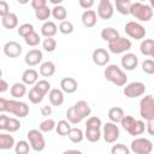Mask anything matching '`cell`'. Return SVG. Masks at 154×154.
<instances>
[{"label":"cell","mask_w":154,"mask_h":154,"mask_svg":"<svg viewBox=\"0 0 154 154\" xmlns=\"http://www.w3.org/2000/svg\"><path fill=\"white\" fill-rule=\"evenodd\" d=\"M103 76L108 82H111L112 84H114L117 87H123L128 83L126 73L116 64L107 65V67L103 71Z\"/></svg>","instance_id":"obj_1"},{"label":"cell","mask_w":154,"mask_h":154,"mask_svg":"<svg viewBox=\"0 0 154 154\" xmlns=\"http://www.w3.org/2000/svg\"><path fill=\"white\" fill-rule=\"evenodd\" d=\"M129 14H131L140 22H149L153 18L154 12L150 5H147L141 1H136V2H131Z\"/></svg>","instance_id":"obj_2"},{"label":"cell","mask_w":154,"mask_h":154,"mask_svg":"<svg viewBox=\"0 0 154 154\" xmlns=\"http://www.w3.org/2000/svg\"><path fill=\"white\" fill-rule=\"evenodd\" d=\"M30 148L34 152H42L46 148V141L43 137V132L38 129H31L26 134Z\"/></svg>","instance_id":"obj_3"},{"label":"cell","mask_w":154,"mask_h":154,"mask_svg":"<svg viewBox=\"0 0 154 154\" xmlns=\"http://www.w3.org/2000/svg\"><path fill=\"white\" fill-rule=\"evenodd\" d=\"M131 41L129 38H125L123 36H118L114 40L108 42V51L113 54H123L131 49Z\"/></svg>","instance_id":"obj_4"},{"label":"cell","mask_w":154,"mask_h":154,"mask_svg":"<svg viewBox=\"0 0 154 154\" xmlns=\"http://www.w3.org/2000/svg\"><path fill=\"white\" fill-rule=\"evenodd\" d=\"M140 116L144 120L154 119V97L152 94L143 96L140 101Z\"/></svg>","instance_id":"obj_5"},{"label":"cell","mask_w":154,"mask_h":154,"mask_svg":"<svg viewBox=\"0 0 154 154\" xmlns=\"http://www.w3.org/2000/svg\"><path fill=\"white\" fill-rule=\"evenodd\" d=\"M130 150L135 154H150L153 150V143L149 138L136 136V138L131 141Z\"/></svg>","instance_id":"obj_6"},{"label":"cell","mask_w":154,"mask_h":154,"mask_svg":"<svg viewBox=\"0 0 154 154\" xmlns=\"http://www.w3.org/2000/svg\"><path fill=\"white\" fill-rule=\"evenodd\" d=\"M6 112L16 116L17 118H25L29 114V106L25 102L18 101V100H14V99L13 100H7Z\"/></svg>","instance_id":"obj_7"},{"label":"cell","mask_w":154,"mask_h":154,"mask_svg":"<svg viewBox=\"0 0 154 154\" xmlns=\"http://www.w3.org/2000/svg\"><path fill=\"white\" fill-rule=\"evenodd\" d=\"M126 35L134 40H143L146 37V29L144 26L138 23V22H135V20H130L125 24V28H124Z\"/></svg>","instance_id":"obj_8"},{"label":"cell","mask_w":154,"mask_h":154,"mask_svg":"<svg viewBox=\"0 0 154 154\" xmlns=\"http://www.w3.org/2000/svg\"><path fill=\"white\" fill-rule=\"evenodd\" d=\"M119 128L116 123L113 122H107L106 124H103V128H102V132H101V136L103 137V140L107 142V143H116L117 140L119 138Z\"/></svg>","instance_id":"obj_9"},{"label":"cell","mask_w":154,"mask_h":154,"mask_svg":"<svg viewBox=\"0 0 154 154\" xmlns=\"http://www.w3.org/2000/svg\"><path fill=\"white\" fill-rule=\"evenodd\" d=\"M123 93L128 99H136L138 96H142L146 93V85L144 83L138 82V81L131 82L124 87Z\"/></svg>","instance_id":"obj_10"},{"label":"cell","mask_w":154,"mask_h":154,"mask_svg":"<svg viewBox=\"0 0 154 154\" xmlns=\"http://www.w3.org/2000/svg\"><path fill=\"white\" fill-rule=\"evenodd\" d=\"M113 13H114V7H113L111 0H100V2L97 5V10H96L97 17L106 20V19L112 18Z\"/></svg>","instance_id":"obj_11"},{"label":"cell","mask_w":154,"mask_h":154,"mask_svg":"<svg viewBox=\"0 0 154 154\" xmlns=\"http://www.w3.org/2000/svg\"><path fill=\"white\" fill-rule=\"evenodd\" d=\"M91 59L93 63L97 66H106L109 63V53L108 51H106L105 48H96L91 53Z\"/></svg>","instance_id":"obj_12"},{"label":"cell","mask_w":154,"mask_h":154,"mask_svg":"<svg viewBox=\"0 0 154 154\" xmlns=\"http://www.w3.org/2000/svg\"><path fill=\"white\" fill-rule=\"evenodd\" d=\"M22 46L16 41H7L4 45V54L8 58H18L22 54Z\"/></svg>","instance_id":"obj_13"},{"label":"cell","mask_w":154,"mask_h":154,"mask_svg":"<svg viewBox=\"0 0 154 154\" xmlns=\"http://www.w3.org/2000/svg\"><path fill=\"white\" fill-rule=\"evenodd\" d=\"M43 59V54L40 49H30L25 57H24V63L28 65V66H36L38 64H41Z\"/></svg>","instance_id":"obj_14"},{"label":"cell","mask_w":154,"mask_h":154,"mask_svg":"<svg viewBox=\"0 0 154 154\" xmlns=\"http://www.w3.org/2000/svg\"><path fill=\"white\" fill-rule=\"evenodd\" d=\"M120 64L123 69L128 71H132L138 65V58L135 53H125L120 59Z\"/></svg>","instance_id":"obj_15"},{"label":"cell","mask_w":154,"mask_h":154,"mask_svg":"<svg viewBox=\"0 0 154 154\" xmlns=\"http://www.w3.org/2000/svg\"><path fill=\"white\" fill-rule=\"evenodd\" d=\"M81 20H82V24L85 28H93L97 23V14H96V12L94 10H90V8L89 10H85L82 13Z\"/></svg>","instance_id":"obj_16"},{"label":"cell","mask_w":154,"mask_h":154,"mask_svg":"<svg viewBox=\"0 0 154 154\" xmlns=\"http://www.w3.org/2000/svg\"><path fill=\"white\" fill-rule=\"evenodd\" d=\"M78 83L73 77H64L60 81V89L66 94H72L77 90Z\"/></svg>","instance_id":"obj_17"},{"label":"cell","mask_w":154,"mask_h":154,"mask_svg":"<svg viewBox=\"0 0 154 154\" xmlns=\"http://www.w3.org/2000/svg\"><path fill=\"white\" fill-rule=\"evenodd\" d=\"M48 99L52 106H61L64 102V91L58 88H51L48 91Z\"/></svg>","instance_id":"obj_18"},{"label":"cell","mask_w":154,"mask_h":154,"mask_svg":"<svg viewBox=\"0 0 154 154\" xmlns=\"http://www.w3.org/2000/svg\"><path fill=\"white\" fill-rule=\"evenodd\" d=\"M1 25L7 30H12V29L17 28L18 26V17H17V14L12 13V12H8L4 17H1Z\"/></svg>","instance_id":"obj_19"},{"label":"cell","mask_w":154,"mask_h":154,"mask_svg":"<svg viewBox=\"0 0 154 154\" xmlns=\"http://www.w3.org/2000/svg\"><path fill=\"white\" fill-rule=\"evenodd\" d=\"M73 108H75V111L77 112V114H78L82 119L88 118V117L90 116V113H91V108H90L89 103H88L87 101H84V100L77 101V102L73 105Z\"/></svg>","instance_id":"obj_20"},{"label":"cell","mask_w":154,"mask_h":154,"mask_svg":"<svg viewBox=\"0 0 154 154\" xmlns=\"http://www.w3.org/2000/svg\"><path fill=\"white\" fill-rule=\"evenodd\" d=\"M38 81V72L35 69H26L22 75V82L25 85H34Z\"/></svg>","instance_id":"obj_21"},{"label":"cell","mask_w":154,"mask_h":154,"mask_svg":"<svg viewBox=\"0 0 154 154\" xmlns=\"http://www.w3.org/2000/svg\"><path fill=\"white\" fill-rule=\"evenodd\" d=\"M10 93L13 99H22L23 96L26 95V85L23 82H16L12 84Z\"/></svg>","instance_id":"obj_22"},{"label":"cell","mask_w":154,"mask_h":154,"mask_svg":"<svg viewBox=\"0 0 154 154\" xmlns=\"http://www.w3.org/2000/svg\"><path fill=\"white\" fill-rule=\"evenodd\" d=\"M140 52L146 57H154V40L144 38L140 45Z\"/></svg>","instance_id":"obj_23"},{"label":"cell","mask_w":154,"mask_h":154,"mask_svg":"<svg viewBox=\"0 0 154 154\" xmlns=\"http://www.w3.org/2000/svg\"><path fill=\"white\" fill-rule=\"evenodd\" d=\"M58 31V26L54 22L46 20L41 26V35L45 37H53Z\"/></svg>","instance_id":"obj_24"},{"label":"cell","mask_w":154,"mask_h":154,"mask_svg":"<svg viewBox=\"0 0 154 154\" xmlns=\"http://www.w3.org/2000/svg\"><path fill=\"white\" fill-rule=\"evenodd\" d=\"M16 144L12 135L6 132H0V150H7L13 148Z\"/></svg>","instance_id":"obj_25"},{"label":"cell","mask_w":154,"mask_h":154,"mask_svg":"<svg viewBox=\"0 0 154 154\" xmlns=\"http://www.w3.org/2000/svg\"><path fill=\"white\" fill-rule=\"evenodd\" d=\"M40 75L43 77H52L55 73V65L53 61H45L40 65V70H38Z\"/></svg>","instance_id":"obj_26"},{"label":"cell","mask_w":154,"mask_h":154,"mask_svg":"<svg viewBox=\"0 0 154 154\" xmlns=\"http://www.w3.org/2000/svg\"><path fill=\"white\" fill-rule=\"evenodd\" d=\"M124 116H125L124 109H123L122 107H118V106L109 108V111H108V113H107V117H108L109 122H113V123H116V124L119 123Z\"/></svg>","instance_id":"obj_27"},{"label":"cell","mask_w":154,"mask_h":154,"mask_svg":"<svg viewBox=\"0 0 154 154\" xmlns=\"http://www.w3.org/2000/svg\"><path fill=\"white\" fill-rule=\"evenodd\" d=\"M66 136L69 137V140L72 143H81L83 141V138H84V132L79 128H72L71 126V129L69 130Z\"/></svg>","instance_id":"obj_28"},{"label":"cell","mask_w":154,"mask_h":154,"mask_svg":"<svg viewBox=\"0 0 154 154\" xmlns=\"http://www.w3.org/2000/svg\"><path fill=\"white\" fill-rule=\"evenodd\" d=\"M51 16H53L54 19H58L59 22H61L66 19L67 11L63 5H54V7L51 8Z\"/></svg>","instance_id":"obj_29"},{"label":"cell","mask_w":154,"mask_h":154,"mask_svg":"<svg viewBox=\"0 0 154 154\" xmlns=\"http://www.w3.org/2000/svg\"><path fill=\"white\" fill-rule=\"evenodd\" d=\"M84 137L89 142H91V143L99 142L100 138H101V130L100 129H96V128H85Z\"/></svg>","instance_id":"obj_30"},{"label":"cell","mask_w":154,"mask_h":154,"mask_svg":"<svg viewBox=\"0 0 154 154\" xmlns=\"http://www.w3.org/2000/svg\"><path fill=\"white\" fill-rule=\"evenodd\" d=\"M100 36H101V38H102L103 41L109 42V41H112V40H114L116 37L119 36V31H118L117 29H114V28L108 26V28H103V29L101 30Z\"/></svg>","instance_id":"obj_31"},{"label":"cell","mask_w":154,"mask_h":154,"mask_svg":"<svg viewBox=\"0 0 154 154\" xmlns=\"http://www.w3.org/2000/svg\"><path fill=\"white\" fill-rule=\"evenodd\" d=\"M70 129H71V124L66 119H61L55 124V131L59 136H66Z\"/></svg>","instance_id":"obj_32"},{"label":"cell","mask_w":154,"mask_h":154,"mask_svg":"<svg viewBox=\"0 0 154 154\" xmlns=\"http://www.w3.org/2000/svg\"><path fill=\"white\" fill-rule=\"evenodd\" d=\"M28 99L31 103H40L45 99V95L42 93H40L35 87H32L28 93Z\"/></svg>","instance_id":"obj_33"},{"label":"cell","mask_w":154,"mask_h":154,"mask_svg":"<svg viewBox=\"0 0 154 154\" xmlns=\"http://www.w3.org/2000/svg\"><path fill=\"white\" fill-rule=\"evenodd\" d=\"M131 6V0H116V10L120 14H129V10Z\"/></svg>","instance_id":"obj_34"},{"label":"cell","mask_w":154,"mask_h":154,"mask_svg":"<svg viewBox=\"0 0 154 154\" xmlns=\"http://www.w3.org/2000/svg\"><path fill=\"white\" fill-rule=\"evenodd\" d=\"M66 120H67L70 124L76 125V124H79L83 119L77 114V112L75 111L73 106H71V107L67 108V111H66Z\"/></svg>","instance_id":"obj_35"},{"label":"cell","mask_w":154,"mask_h":154,"mask_svg":"<svg viewBox=\"0 0 154 154\" xmlns=\"http://www.w3.org/2000/svg\"><path fill=\"white\" fill-rule=\"evenodd\" d=\"M135 122H136V119H135L132 116H124L119 123H120L122 128H123L128 134H130V131L132 130V128H134V125H135Z\"/></svg>","instance_id":"obj_36"},{"label":"cell","mask_w":154,"mask_h":154,"mask_svg":"<svg viewBox=\"0 0 154 154\" xmlns=\"http://www.w3.org/2000/svg\"><path fill=\"white\" fill-rule=\"evenodd\" d=\"M35 17L41 22L48 20V18L51 17V8L48 6H43L41 8L35 10Z\"/></svg>","instance_id":"obj_37"},{"label":"cell","mask_w":154,"mask_h":154,"mask_svg":"<svg viewBox=\"0 0 154 154\" xmlns=\"http://www.w3.org/2000/svg\"><path fill=\"white\" fill-rule=\"evenodd\" d=\"M58 30H59L63 35H70V34L73 32L75 28H73V24H72L70 20L65 19V20H61V22H60V24H59V26H58Z\"/></svg>","instance_id":"obj_38"},{"label":"cell","mask_w":154,"mask_h":154,"mask_svg":"<svg viewBox=\"0 0 154 154\" xmlns=\"http://www.w3.org/2000/svg\"><path fill=\"white\" fill-rule=\"evenodd\" d=\"M55 124H57V123H55L53 119L47 118V119H45V120H42V122L40 123L38 130H41L42 132H51V131H53V130L55 129Z\"/></svg>","instance_id":"obj_39"},{"label":"cell","mask_w":154,"mask_h":154,"mask_svg":"<svg viewBox=\"0 0 154 154\" xmlns=\"http://www.w3.org/2000/svg\"><path fill=\"white\" fill-rule=\"evenodd\" d=\"M146 131V123L143 122V120H138V119H136V122H135V125H134V128H132V130L130 131V134L129 135H131V136H140V135H142L143 132Z\"/></svg>","instance_id":"obj_40"},{"label":"cell","mask_w":154,"mask_h":154,"mask_svg":"<svg viewBox=\"0 0 154 154\" xmlns=\"http://www.w3.org/2000/svg\"><path fill=\"white\" fill-rule=\"evenodd\" d=\"M24 41H25V43H26L28 46H30V47H36V46L41 42V37H40V35H38L37 32L32 31V32H30L28 36L24 37Z\"/></svg>","instance_id":"obj_41"},{"label":"cell","mask_w":154,"mask_h":154,"mask_svg":"<svg viewBox=\"0 0 154 154\" xmlns=\"http://www.w3.org/2000/svg\"><path fill=\"white\" fill-rule=\"evenodd\" d=\"M34 87L40 91V93H42L45 96L48 94V91L51 90V83L48 82V81H46V79H40V81H37L35 84H34Z\"/></svg>","instance_id":"obj_42"},{"label":"cell","mask_w":154,"mask_h":154,"mask_svg":"<svg viewBox=\"0 0 154 154\" xmlns=\"http://www.w3.org/2000/svg\"><path fill=\"white\" fill-rule=\"evenodd\" d=\"M20 129V122L17 118L8 117L7 119V125H6V131L7 132H16Z\"/></svg>","instance_id":"obj_43"},{"label":"cell","mask_w":154,"mask_h":154,"mask_svg":"<svg viewBox=\"0 0 154 154\" xmlns=\"http://www.w3.org/2000/svg\"><path fill=\"white\" fill-rule=\"evenodd\" d=\"M14 150L17 154H28L30 150V144H29V142L20 140L14 144Z\"/></svg>","instance_id":"obj_44"},{"label":"cell","mask_w":154,"mask_h":154,"mask_svg":"<svg viewBox=\"0 0 154 154\" xmlns=\"http://www.w3.org/2000/svg\"><path fill=\"white\" fill-rule=\"evenodd\" d=\"M32 31H35V30H34V25L30 24V23H23V24H20V25L18 26V29H17L18 35L22 36L23 38H24L25 36H28V35H29L30 32H32Z\"/></svg>","instance_id":"obj_45"},{"label":"cell","mask_w":154,"mask_h":154,"mask_svg":"<svg viewBox=\"0 0 154 154\" xmlns=\"http://www.w3.org/2000/svg\"><path fill=\"white\" fill-rule=\"evenodd\" d=\"M42 48H43L46 52L52 53V52H54L55 48H57V41H55L53 37H46V38L43 40V42H42Z\"/></svg>","instance_id":"obj_46"},{"label":"cell","mask_w":154,"mask_h":154,"mask_svg":"<svg viewBox=\"0 0 154 154\" xmlns=\"http://www.w3.org/2000/svg\"><path fill=\"white\" fill-rule=\"evenodd\" d=\"M102 126V122L99 117L96 116H91L88 117L87 122H85V128H96V129H101Z\"/></svg>","instance_id":"obj_47"},{"label":"cell","mask_w":154,"mask_h":154,"mask_svg":"<svg viewBox=\"0 0 154 154\" xmlns=\"http://www.w3.org/2000/svg\"><path fill=\"white\" fill-rule=\"evenodd\" d=\"M111 153L112 154H129L130 149L123 143H117L111 148Z\"/></svg>","instance_id":"obj_48"},{"label":"cell","mask_w":154,"mask_h":154,"mask_svg":"<svg viewBox=\"0 0 154 154\" xmlns=\"http://www.w3.org/2000/svg\"><path fill=\"white\" fill-rule=\"evenodd\" d=\"M142 71L146 72L147 75H153L154 73V61L152 59H146L142 63Z\"/></svg>","instance_id":"obj_49"},{"label":"cell","mask_w":154,"mask_h":154,"mask_svg":"<svg viewBox=\"0 0 154 154\" xmlns=\"http://www.w3.org/2000/svg\"><path fill=\"white\" fill-rule=\"evenodd\" d=\"M8 12H10V6H8L7 1L0 0V17H4V16L7 14Z\"/></svg>","instance_id":"obj_50"},{"label":"cell","mask_w":154,"mask_h":154,"mask_svg":"<svg viewBox=\"0 0 154 154\" xmlns=\"http://www.w3.org/2000/svg\"><path fill=\"white\" fill-rule=\"evenodd\" d=\"M78 4H79V6H81L82 8L89 10V8H91V7L94 6L95 0H78Z\"/></svg>","instance_id":"obj_51"},{"label":"cell","mask_w":154,"mask_h":154,"mask_svg":"<svg viewBox=\"0 0 154 154\" xmlns=\"http://www.w3.org/2000/svg\"><path fill=\"white\" fill-rule=\"evenodd\" d=\"M31 1V7L34 10L41 8L43 6H47V0H30Z\"/></svg>","instance_id":"obj_52"},{"label":"cell","mask_w":154,"mask_h":154,"mask_svg":"<svg viewBox=\"0 0 154 154\" xmlns=\"http://www.w3.org/2000/svg\"><path fill=\"white\" fill-rule=\"evenodd\" d=\"M7 119H8V116H6L4 113H0V131H6Z\"/></svg>","instance_id":"obj_53"},{"label":"cell","mask_w":154,"mask_h":154,"mask_svg":"<svg viewBox=\"0 0 154 154\" xmlns=\"http://www.w3.org/2000/svg\"><path fill=\"white\" fill-rule=\"evenodd\" d=\"M146 130L149 135H154V119H149L146 120Z\"/></svg>","instance_id":"obj_54"},{"label":"cell","mask_w":154,"mask_h":154,"mask_svg":"<svg viewBox=\"0 0 154 154\" xmlns=\"http://www.w3.org/2000/svg\"><path fill=\"white\" fill-rule=\"evenodd\" d=\"M41 114H42V116H45V117L51 116V114H52V106H49V105L43 106V107L41 108Z\"/></svg>","instance_id":"obj_55"},{"label":"cell","mask_w":154,"mask_h":154,"mask_svg":"<svg viewBox=\"0 0 154 154\" xmlns=\"http://www.w3.org/2000/svg\"><path fill=\"white\" fill-rule=\"evenodd\" d=\"M8 90V83L2 79V77H0V93H5Z\"/></svg>","instance_id":"obj_56"},{"label":"cell","mask_w":154,"mask_h":154,"mask_svg":"<svg viewBox=\"0 0 154 154\" xmlns=\"http://www.w3.org/2000/svg\"><path fill=\"white\" fill-rule=\"evenodd\" d=\"M6 107H7V99L0 97V113L6 112Z\"/></svg>","instance_id":"obj_57"},{"label":"cell","mask_w":154,"mask_h":154,"mask_svg":"<svg viewBox=\"0 0 154 154\" xmlns=\"http://www.w3.org/2000/svg\"><path fill=\"white\" fill-rule=\"evenodd\" d=\"M51 4H53V5H61V2L64 1V0H48Z\"/></svg>","instance_id":"obj_58"},{"label":"cell","mask_w":154,"mask_h":154,"mask_svg":"<svg viewBox=\"0 0 154 154\" xmlns=\"http://www.w3.org/2000/svg\"><path fill=\"white\" fill-rule=\"evenodd\" d=\"M64 153H81V150H78V149H66V150H64Z\"/></svg>","instance_id":"obj_59"},{"label":"cell","mask_w":154,"mask_h":154,"mask_svg":"<svg viewBox=\"0 0 154 154\" xmlns=\"http://www.w3.org/2000/svg\"><path fill=\"white\" fill-rule=\"evenodd\" d=\"M30 0H17V2L18 4H22V5H25V4H28Z\"/></svg>","instance_id":"obj_60"},{"label":"cell","mask_w":154,"mask_h":154,"mask_svg":"<svg viewBox=\"0 0 154 154\" xmlns=\"http://www.w3.org/2000/svg\"><path fill=\"white\" fill-rule=\"evenodd\" d=\"M0 77H2V71H1V69H0Z\"/></svg>","instance_id":"obj_61"},{"label":"cell","mask_w":154,"mask_h":154,"mask_svg":"<svg viewBox=\"0 0 154 154\" xmlns=\"http://www.w3.org/2000/svg\"><path fill=\"white\" fill-rule=\"evenodd\" d=\"M138 1H141V2H144V1H146V0H138Z\"/></svg>","instance_id":"obj_62"}]
</instances>
